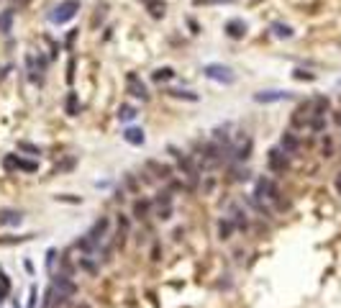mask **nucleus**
<instances>
[{"label": "nucleus", "instance_id": "5701e85b", "mask_svg": "<svg viewBox=\"0 0 341 308\" xmlns=\"http://www.w3.org/2000/svg\"><path fill=\"white\" fill-rule=\"evenodd\" d=\"M234 229H236V226H234L231 219L218 221V236H221V239H231V231H234Z\"/></svg>", "mask_w": 341, "mask_h": 308}, {"label": "nucleus", "instance_id": "a878e982", "mask_svg": "<svg viewBox=\"0 0 341 308\" xmlns=\"http://www.w3.org/2000/svg\"><path fill=\"white\" fill-rule=\"evenodd\" d=\"M234 221H236V229H246V213L244 211H238V208H234Z\"/></svg>", "mask_w": 341, "mask_h": 308}, {"label": "nucleus", "instance_id": "4be33fe9", "mask_svg": "<svg viewBox=\"0 0 341 308\" xmlns=\"http://www.w3.org/2000/svg\"><path fill=\"white\" fill-rule=\"evenodd\" d=\"M139 113H136V108L133 106H121L118 108V121H123V123H129V121H133Z\"/></svg>", "mask_w": 341, "mask_h": 308}, {"label": "nucleus", "instance_id": "1a4fd4ad", "mask_svg": "<svg viewBox=\"0 0 341 308\" xmlns=\"http://www.w3.org/2000/svg\"><path fill=\"white\" fill-rule=\"evenodd\" d=\"M223 31H226V36H229V39L238 41V39H244V36H246V31H249V26L244 24L241 18H231V21H226V26H223Z\"/></svg>", "mask_w": 341, "mask_h": 308}, {"label": "nucleus", "instance_id": "412c9836", "mask_svg": "<svg viewBox=\"0 0 341 308\" xmlns=\"http://www.w3.org/2000/svg\"><path fill=\"white\" fill-rule=\"evenodd\" d=\"M272 33H275L277 39H290L295 31H292L288 24H272Z\"/></svg>", "mask_w": 341, "mask_h": 308}, {"label": "nucleus", "instance_id": "f257e3e1", "mask_svg": "<svg viewBox=\"0 0 341 308\" xmlns=\"http://www.w3.org/2000/svg\"><path fill=\"white\" fill-rule=\"evenodd\" d=\"M203 75H206L208 80H213V83H218V85H234L236 83V72L229 64H221V62L203 64Z\"/></svg>", "mask_w": 341, "mask_h": 308}, {"label": "nucleus", "instance_id": "9d476101", "mask_svg": "<svg viewBox=\"0 0 341 308\" xmlns=\"http://www.w3.org/2000/svg\"><path fill=\"white\" fill-rule=\"evenodd\" d=\"M280 149L285 152V154H295L300 149V139H298V134H292V131H285L282 134V139H280Z\"/></svg>", "mask_w": 341, "mask_h": 308}, {"label": "nucleus", "instance_id": "f8f14e48", "mask_svg": "<svg viewBox=\"0 0 341 308\" xmlns=\"http://www.w3.org/2000/svg\"><path fill=\"white\" fill-rule=\"evenodd\" d=\"M54 288L59 290V298H70V295H75V282L72 280H67V275H59L56 278V282H54Z\"/></svg>", "mask_w": 341, "mask_h": 308}, {"label": "nucleus", "instance_id": "2eb2a0df", "mask_svg": "<svg viewBox=\"0 0 341 308\" xmlns=\"http://www.w3.org/2000/svg\"><path fill=\"white\" fill-rule=\"evenodd\" d=\"M105 231H108V219H100V221H95V226H93V229H90V234H87L90 244H98L100 239L105 236Z\"/></svg>", "mask_w": 341, "mask_h": 308}, {"label": "nucleus", "instance_id": "39448f33", "mask_svg": "<svg viewBox=\"0 0 341 308\" xmlns=\"http://www.w3.org/2000/svg\"><path fill=\"white\" fill-rule=\"evenodd\" d=\"M3 167L8 169V172H13V169H24V172H36L39 165L36 162H31V159H24V157H18V154H8L3 159Z\"/></svg>", "mask_w": 341, "mask_h": 308}, {"label": "nucleus", "instance_id": "cd10ccee", "mask_svg": "<svg viewBox=\"0 0 341 308\" xmlns=\"http://www.w3.org/2000/svg\"><path fill=\"white\" fill-rule=\"evenodd\" d=\"M105 10H108V5H105V3H103V5H98V13H95V18H93V26H98L100 21L105 18Z\"/></svg>", "mask_w": 341, "mask_h": 308}, {"label": "nucleus", "instance_id": "a211bd4d", "mask_svg": "<svg viewBox=\"0 0 341 308\" xmlns=\"http://www.w3.org/2000/svg\"><path fill=\"white\" fill-rule=\"evenodd\" d=\"M64 108H67V116H77V113H79V98H77V93H67Z\"/></svg>", "mask_w": 341, "mask_h": 308}, {"label": "nucleus", "instance_id": "dca6fc26", "mask_svg": "<svg viewBox=\"0 0 341 308\" xmlns=\"http://www.w3.org/2000/svg\"><path fill=\"white\" fill-rule=\"evenodd\" d=\"M123 139H126L131 146H141L146 141V136H144V129H136V126H129L126 131H123Z\"/></svg>", "mask_w": 341, "mask_h": 308}, {"label": "nucleus", "instance_id": "bb28decb", "mask_svg": "<svg viewBox=\"0 0 341 308\" xmlns=\"http://www.w3.org/2000/svg\"><path fill=\"white\" fill-rule=\"evenodd\" d=\"M18 152H28V154H41V149H39V146H33V144H28V141H18Z\"/></svg>", "mask_w": 341, "mask_h": 308}, {"label": "nucleus", "instance_id": "c756f323", "mask_svg": "<svg viewBox=\"0 0 341 308\" xmlns=\"http://www.w3.org/2000/svg\"><path fill=\"white\" fill-rule=\"evenodd\" d=\"M295 77H298V80H313L315 75L313 72H305V70H295Z\"/></svg>", "mask_w": 341, "mask_h": 308}, {"label": "nucleus", "instance_id": "20e7f679", "mask_svg": "<svg viewBox=\"0 0 341 308\" xmlns=\"http://www.w3.org/2000/svg\"><path fill=\"white\" fill-rule=\"evenodd\" d=\"M277 196H280V190H277V185L272 182L269 177H259L257 180V190H254V198L262 203V200H277Z\"/></svg>", "mask_w": 341, "mask_h": 308}, {"label": "nucleus", "instance_id": "9b49d317", "mask_svg": "<svg viewBox=\"0 0 341 308\" xmlns=\"http://www.w3.org/2000/svg\"><path fill=\"white\" fill-rule=\"evenodd\" d=\"M13 21H16V10L13 8H3V10H0V33H3V36H10V31H13Z\"/></svg>", "mask_w": 341, "mask_h": 308}, {"label": "nucleus", "instance_id": "ddd939ff", "mask_svg": "<svg viewBox=\"0 0 341 308\" xmlns=\"http://www.w3.org/2000/svg\"><path fill=\"white\" fill-rule=\"evenodd\" d=\"M21 221H24L21 211H13V208H3V211H0V226H18Z\"/></svg>", "mask_w": 341, "mask_h": 308}, {"label": "nucleus", "instance_id": "0eeeda50", "mask_svg": "<svg viewBox=\"0 0 341 308\" xmlns=\"http://www.w3.org/2000/svg\"><path fill=\"white\" fill-rule=\"evenodd\" d=\"M254 98V103H280V100H290L292 98V93H288V90H259V93H254L252 95Z\"/></svg>", "mask_w": 341, "mask_h": 308}, {"label": "nucleus", "instance_id": "4468645a", "mask_svg": "<svg viewBox=\"0 0 341 308\" xmlns=\"http://www.w3.org/2000/svg\"><path fill=\"white\" fill-rule=\"evenodd\" d=\"M141 3L146 5V10H149L152 18H164V13H167V3H164V0H141Z\"/></svg>", "mask_w": 341, "mask_h": 308}, {"label": "nucleus", "instance_id": "6ab92c4d", "mask_svg": "<svg viewBox=\"0 0 341 308\" xmlns=\"http://www.w3.org/2000/svg\"><path fill=\"white\" fill-rule=\"evenodd\" d=\"M172 77H175V70H172V67H159V70L152 72V80H154V83H169Z\"/></svg>", "mask_w": 341, "mask_h": 308}, {"label": "nucleus", "instance_id": "c85d7f7f", "mask_svg": "<svg viewBox=\"0 0 341 308\" xmlns=\"http://www.w3.org/2000/svg\"><path fill=\"white\" fill-rule=\"evenodd\" d=\"M157 216H159L162 221H169V219H172V208H159Z\"/></svg>", "mask_w": 341, "mask_h": 308}, {"label": "nucleus", "instance_id": "f704fd0d", "mask_svg": "<svg viewBox=\"0 0 341 308\" xmlns=\"http://www.w3.org/2000/svg\"><path fill=\"white\" fill-rule=\"evenodd\" d=\"M339 85H341V80H339Z\"/></svg>", "mask_w": 341, "mask_h": 308}, {"label": "nucleus", "instance_id": "423d86ee", "mask_svg": "<svg viewBox=\"0 0 341 308\" xmlns=\"http://www.w3.org/2000/svg\"><path fill=\"white\" fill-rule=\"evenodd\" d=\"M288 165H290V159H288V154L282 149H269L267 152V167L272 169V172H285Z\"/></svg>", "mask_w": 341, "mask_h": 308}, {"label": "nucleus", "instance_id": "393cba45", "mask_svg": "<svg viewBox=\"0 0 341 308\" xmlns=\"http://www.w3.org/2000/svg\"><path fill=\"white\" fill-rule=\"evenodd\" d=\"M154 203H157V208H172V196L169 193H159V198Z\"/></svg>", "mask_w": 341, "mask_h": 308}, {"label": "nucleus", "instance_id": "2f4dec72", "mask_svg": "<svg viewBox=\"0 0 341 308\" xmlns=\"http://www.w3.org/2000/svg\"><path fill=\"white\" fill-rule=\"evenodd\" d=\"M8 70H10V67H3V70H0V83H3V80H5V75H8Z\"/></svg>", "mask_w": 341, "mask_h": 308}, {"label": "nucleus", "instance_id": "7ed1b4c3", "mask_svg": "<svg viewBox=\"0 0 341 308\" xmlns=\"http://www.w3.org/2000/svg\"><path fill=\"white\" fill-rule=\"evenodd\" d=\"M26 70H28V80L33 85L44 83V70H47V56L41 52L39 54H26Z\"/></svg>", "mask_w": 341, "mask_h": 308}, {"label": "nucleus", "instance_id": "aec40b11", "mask_svg": "<svg viewBox=\"0 0 341 308\" xmlns=\"http://www.w3.org/2000/svg\"><path fill=\"white\" fill-rule=\"evenodd\" d=\"M149 208H152L149 200H136L133 203V219H146V216H149Z\"/></svg>", "mask_w": 341, "mask_h": 308}, {"label": "nucleus", "instance_id": "f03ea898", "mask_svg": "<svg viewBox=\"0 0 341 308\" xmlns=\"http://www.w3.org/2000/svg\"><path fill=\"white\" fill-rule=\"evenodd\" d=\"M77 13H79V0H59V3L52 8L49 21L56 24V26H62V24H67V21H72Z\"/></svg>", "mask_w": 341, "mask_h": 308}, {"label": "nucleus", "instance_id": "6e6552de", "mask_svg": "<svg viewBox=\"0 0 341 308\" xmlns=\"http://www.w3.org/2000/svg\"><path fill=\"white\" fill-rule=\"evenodd\" d=\"M126 90L139 100H149V90H146V85L139 80V75H133V72L126 75Z\"/></svg>", "mask_w": 341, "mask_h": 308}, {"label": "nucleus", "instance_id": "7c9ffc66", "mask_svg": "<svg viewBox=\"0 0 341 308\" xmlns=\"http://www.w3.org/2000/svg\"><path fill=\"white\" fill-rule=\"evenodd\" d=\"M334 185H336V193H339V196H341V172L336 175V180H334Z\"/></svg>", "mask_w": 341, "mask_h": 308}, {"label": "nucleus", "instance_id": "473e14b6", "mask_svg": "<svg viewBox=\"0 0 341 308\" xmlns=\"http://www.w3.org/2000/svg\"><path fill=\"white\" fill-rule=\"evenodd\" d=\"M16 3H18V5H26V3H28V0H16Z\"/></svg>", "mask_w": 341, "mask_h": 308}, {"label": "nucleus", "instance_id": "b1692460", "mask_svg": "<svg viewBox=\"0 0 341 308\" xmlns=\"http://www.w3.org/2000/svg\"><path fill=\"white\" fill-rule=\"evenodd\" d=\"M169 95L172 98H183V100H198V93H192V90H169Z\"/></svg>", "mask_w": 341, "mask_h": 308}, {"label": "nucleus", "instance_id": "72a5a7b5", "mask_svg": "<svg viewBox=\"0 0 341 308\" xmlns=\"http://www.w3.org/2000/svg\"><path fill=\"white\" fill-rule=\"evenodd\" d=\"M77 308H90V306H87V303H79V306H77Z\"/></svg>", "mask_w": 341, "mask_h": 308}, {"label": "nucleus", "instance_id": "f3484780", "mask_svg": "<svg viewBox=\"0 0 341 308\" xmlns=\"http://www.w3.org/2000/svg\"><path fill=\"white\" fill-rule=\"evenodd\" d=\"M146 167H149V169H154V172H157V177H162V180H167L169 175H172V167H169V165H159L157 159H149V162H146Z\"/></svg>", "mask_w": 341, "mask_h": 308}]
</instances>
